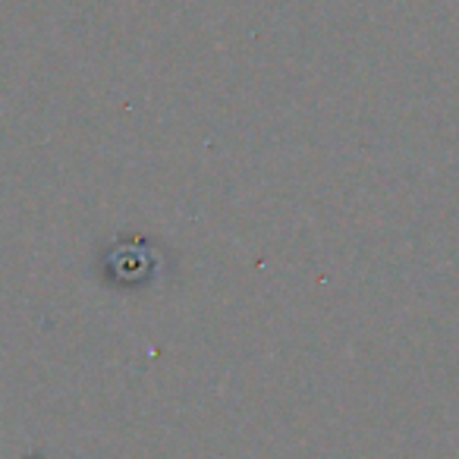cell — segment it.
<instances>
[{"mask_svg":"<svg viewBox=\"0 0 459 459\" xmlns=\"http://www.w3.org/2000/svg\"><path fill=\"white\" fill-rule=\"evenodd\" d=\"M32 459H39V456H32Z\"/></svg>","mask_w":459,"mask_h":459,"instance_id":"cell-2","label":"cell"},{"mask_svg":"<svg viewBox=\"0 0 459 459\" xmlns=\"http://www.w3.org/2000/svg\"><path fill=\"white\" fill-rule=\"evenodd\" d=\"M152 264H154L152 252L142 249V243H120L108 255V268L114 271V277L123 283H133L135 277H139V281L148 277L152 274Z\"/></svg>","mask_w":459,"mask_h":459,"instance_id":"cell-1","label":"cell"}]
</instances>
